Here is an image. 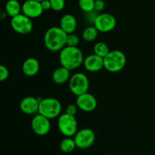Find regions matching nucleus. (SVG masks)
<instances>
[{
    "mask_svg": "<svg viewBox=\"0 0 155 155\" xmlns=\"http://www.w3.org/2000/svg\"><path fill=\"white\" fill-rule=\"evenodd\" d=\"M104 2L103 0H95V10L99 12L104 8Z\"/></svg>",
    "mask_w": 155,
    "mask_h": 155,
    "instance_id": "nucleus-28",
    "label": "nucleus"
},
{
    "mask_svg": "<svg viewBox=\"0 0 155 155\" xmlns=\"http://www.w3.org/2000/svg\"><path fill=\"white\" fill-rule=\"evenodd\" d=\"M127 63L125 54L120 50H113L104 58V68L110 73L121 71Z\"/></svg>",
    "mask_w": 155,
    "mask_h": 155,
    "instance_id": "nucleus-3",
    "label": "nucleus"
},
{
    "mask_svg": "<svg viewBox=\"0 0 155 155\" xmlns=\"http://www.w3.org/2000/svg\"><path fill=\"white\" fill-rule=\"evenodd\" d=\"M77 147L75 141L71 137H66L61 142L59 148L60 150L64 153H71Z\"/></svg>",
    "mask_w": 155,
    "mask_h": 155,
    "instance_id": "nucleus-20",
    "label": "nucleus"
},
{
    "mask_svg": "<svg viewBox=\"0 0 155 155\" xmlns=\"http://www.w3.org/2000/svg\"><path fill=\"white\" fill-rule=\"evenodd\" d=\"M83 65L89 72H98L104 68V58L94 53L85 58Z\"/></svg>",
    "mask_w": 155,
    "mask_h": 155,
    "instance_id": "nucleus-14",
    "label": "nucleus"
},
{
    "mask_svg": "<svg viewBox=\"0 0 155 155\" xmlns=\"http://www.w3.org/2000/svg\"><path fill=\"white\" fill-rule=\"evenodd\" d=\"M39 71V62L35 58H28L24 61L22 65V71L27 77L35 76Z\"/></svg>",
    "mask_w": 155,
    "mask_h": 155,
    "instance_id": "nucleus-16",
    "label": "nucleus"
},
{
    "mask_svg": "<svg viewBox=\"0 0 155 155\" xmlns=\"http://www.w3.org/2000/svg\"><path fill=\"white\" fill-rule=\"evenodd\" d=\"M11 27L19 34H27L33 30V22L31 18L23 13L12 18Z\"/></svg>",
    "mask_w": 155,
    "mask_h": 155,
    "instance_id": "nucleus-7",
    "label": "nucleus"
},
{
    "mask_svg": "<svg viewBox=\"0 0 155 155\" xmlns=\"http://www.w3.org/2000/svg\"><path fill=\"white\" fill-rule=\"evenodd\" d=\"M98 30H97L95 26H89L86 28L84 29L82 33V37L83 40L87 42H93L96 39L97 36L98 35Z\"/></svg>",
    "mask_w": 155,
    "mask_h": 155,
    "instance_id": "nucleus-19",
    "label": "nucleus"
},
{
    "mask_svg": "<svg viewBox=\"0 0 155 155\" xmlns=\"http://www.w3.org/2000/svg\"><path fill=\"white\" fill-rule=\"evenodd\" d=\"M89 87V79L83 73H76L70 78L69 89L71 92L77 96L87 92Z\"/></svg>",
    "mask_w": 155,
    "mask_h": 155,
    "instance_id": "nucleus-6",
    "label": "nucleus"
},
{
    "mask_svg": "<svg viewBox=\"0 0 155 155\" xmlns=\"http://www.w3.org/2000/svg\"><path fill=\"white\" fill-rule=\"evenodd\" d=\"M95 135L93 130L89 128H84L78 130L74 135V141L77 148L86 149L92 145L95 142Z\"/></svg>",
    "mask_w": 155,
    "mask_h": 155,
    "instance_id": "nucleus-8",
    "label": "nucleus"
},
{
    "mask_svg": "<svg viewBox=\"0 0 155 155\" xmlns=\"http://www.w3.org/2000/svg\"><path fill=\"white\" fill-rule=\"evenodd\" d=\"M93 51L95 54L103 58L110 52V49H109L108 45L103 42H96V43L95 44V45H94Z\"/></svg>",
    "mask_w": 155,
    "mask_h": 155,
    "instance_id": "nucleus-21",
    "label": "nucleus"
},
{
    "mask_svg": "<svg viewBox=\"0 0 155 155\" xmlns=\"http://www.w3.org/2000/svg\"><path fill=\"white\" fill-rule=\"evenodd\" d=\"M76 104L83 111L91 112L96 108L97 100L93 95L87 92L77 96Z\"/></svg>",
    "mask_w": 155,
    "mask_h": 155,
    "instance_id": "nucleus-11",
    "label": "nucleus"
},
{
    "mask_svg": "<svg viewBox=\"0 0 155 155\" xmlns=\"http://www.w3.org/2000/svg\"><path fill=\"white\" fill-rule=\"evenodd\" d=\"M77 109H78V107H77V104H69L66 108V113H68V114L75 116L76 114L77 113Z\"/></svg>",
    "mask_w": 155,
    "mask_h": 155,
    "instance_id": "nucleus-26",
    "label": "nucleus"
},
{
    "mask_svg": "<svg viewBox=\"0 0 155 155\" xmlns=\"http://www.w3.org/2000/svg\"><path fill=\"white\" fill-rule=\"evenodd\" d=\"M79 43H80V38L78 37L77 35L74 34V33L68 34L66 45H68V46H77Z\"/></svg>",
    "mask_w": 155,
    "mask_h": 155,
    "instance_id": "nucleus-23",
    "label": "nucleus"
},
{
    "mask_svg": "<svg viewBox=\"0 0 155 155\" xmlns=\"http://www.w3.org/2000/svg\"><path fill=\"white\" fill-rule=\"evenodd\" d=\"M5 11L8 16L13 18L22 12V5L18 0H8L5 4Z\"/></svg>",
    "mask_w": 155,
    "mask_h": 155,
    "instance_id": "nucleus-18",
    "label": "nucleus"
},
{
    "mask_svg": "<svg viewBox=\"0 0 155 155\" xmlns=\"http://www.w3.org/2000/svg\"><path fill=\"white\" fill-rule=\"evenodd\" d=\"M86 14V19H87V21H89V22H92V23H94V21H95V18H96V17L98 16V12H96L95 10H93L92 11V12H87Z\"/></svg>",
    "mask_w": 155,
    "mask_h": 155,
    "instance_id": "nucleus-27",
    "label": "nucleus"
},
{
    "mask_svg": "<svg viewBox=\"0 0 155 155\" xmlns=\"http://www.w3.org/2000/svg\"><path fill=\"white\" fill-rule=\"evenodd\" d=\"M58 128L60 133L66 137H72L78 131V123L75 116L64 113L58 119Z\"/></svg>",
    "mask_w": 155,
    "mask_h": 155,
    "instance_id": "nucleus-5",
    "label": "nucleus"
},
{
    "mask_svg": "<svg viewBox=\"0 0 155 155\" xmlns=\"http://www.w3.org/2000/svg\"><path fill=\"white\" fill-rule=\"evenodd\" d=\"M68 34L60 27H51L44 35L45 48L51 51H59L66 46Z\"/></svg>",
    "mask_w": 155,
    "mask_h": 155,
    "instance_id": "nucleus-2",
    "label": "nucleus"
},
{
    "mask_svg": "<svg viewBox=\"0 0 155 155\" xmlns=\"http://www.w3.org/2000/svg\"><path fill=\"white\" fill-rule=\"evenodd\" d=\"M93 25L101 33H107L115 28L117 25L116 18L108 13L98 14L93 23Z\"/></svg>",
    "mask_w": 155,
    "mask_h": 155,
    "instance_id": "nucleus-9",
    "label": "nucleus"
},
{
    "mask_svg": "<svg viewBox=\"0 0 155 155\" xmlns=\"http://www.w3.org/2000/svg\"><path fill=\"white\" fill-rule=\"evenodd\" d=\"M61 110V104L57 98L48 97V98H41L39 101L38 113L48 119H54L60 116Z\"/></svg>",
    "mask_w": 155,
    "mask_h": 155,
    "instance_id": "nucleus-4",
    "label": "nucleus"
},
{
    "mask_svg": "<svg viewBox=\"0 0 155 155\" xmlns=\"http://www.w3.org/2000/svg\"><path fill=\"white\" fill-rule=\"evenodd\" d=\"M59 61L61 66L71 71L81 66L84 61V57L82 51L77 46L66 45L60 51Z\"/></svg>",
    "mask_w": 155,
    "mask_h": 155,
    "instance_id": "nucleus-1",
    "label": "nucleus"
},
{
    "mask_svg": "<svg viewBox=\"0 0 155 155\" xmlns=\"http://www.w3.org/2000/svg\"><path fill=\"white\" fill-rule=\"evenodd\" d=\"M9 76L8 69L4 65L0 66V81H5L8 79Z\"/></svg>",
    "mask_w": 155,
    "mask_h": 155,
    "instance_id": "nucleus-25",
    "label": "nucleus"
},
{
    "mask_svg": "<svg viewBox=\"0 0 155 155\" xmlns=\"http://www.w3.org/2000/svg\"><path fill=\"white\" fill-rule=\"evenodd\" d=\"M77 21L75 17L71 14L63 15L60 21V27L67 33H73L77 29Z\"/></svg>",
    "mask_w": 155,
    "mask_h": 155,
    "instance_id": "nucleus-15",
    "label": "nucleus"
},
{
    "mask_svg": "<svg viewBox=\"0 0 155 155\" xmlns=\"http://www.w3.org/2000/svg\"><path fill=\"white\" fill-rule=\"evenodd\" d=\"M31 128L33 133L38 136H45L51 130L50 119L38 113L31 120Z\"/></svg>",
    "mask_w": 155,
    "mask_h": 155,
    "instance_id": "nucleus-10",
    "label": "nucleus"
},
{
    "mask_svg": "<svg viewBox=\"0 0 155 155\" xmlns=\"http://www.w3.org/2000/svg\"><path fill=\"white\" fill-rule=\"evenodd\" d=\"M52 80L57 84H64L71 78V74L70 70L66 68L65 67L61 66L56 68L52 73L51 75Z\"/></svg>",
    "mask_w": 155,
    "mask_h": 155,
    "instance_id": "nucleus-17",
    "label": "nucleus"
},
{
    "mask_svg": "<svg viewBox=\"0 0 155 155\" xmlns=\"http://www.w3.org/2000/svg\"><path fill=\"white\" fill-rule=\"evenodd\" d=\"M36 1H39V2H42V1H43V0H36Z\"/></svg>",
    "mask_w": 155,
    "mask_h": 155,
    "instance_id": "nucleus-30",
    "label": "nucleus"
},
{
    "mask_svg": "<svg viewBox=\"0 0 155 155\" xmlns=\"http://www.w3.org/2000/svg\"><path fill=\"white\" fill-rule=\"evenodd\" d=\"M41 99L33 96L24 97L20 102V108L21 111L27 115L34 114L39 110V101Z\"/></svg>",
    "mask_w": 155,
    "mask_h": 155,
    "instance_id": "nucleus-13",
    "label": "nucleus"
},
{
    "mask_svg": "<svg viewBox=\"0 0 155 155\" xmlns=\"http://www.w3.org/2000/svg\"><path fill=\"white\" fill-rule=\"evenodd\" d=\"M80 8L85 13L95 10V0H79Z\"/></svg>",
    "mask_w": 155,
    "mask_h": 155,
    "instance_id": "nucleus-22",
    "label": "nucleus"
},
{
    "mask_svg": "<svg viewBox=\"0 0 155 155\" xmlns=\"http://www.w3.org/2000/svg\"><path fill=\"white\" fill-rule=\"evenodd\" d=\"M51 9L54 12L63 10L65 6V0H50Z\"/></svg>",
    "mask_w": 155,
    "mask_h": 155,
    "instance_id": "nucleus-24",
    "label": "nucleus"
},
{
    "mask_svg": "<svg viewBox=\"0 0 155 155\" xmlns=\"http://www.w3.org/2000/svg\"><path fill=\"white\" fill-rule=\"evenodd\" d=\"M43 12L41 2L36 0H26L22 4V13L31 19L39 18Z\"/></svg>",
    "mask_w": 155,
    "mask_h": 155,
    "instance_id": "nucleus-12",
    "label": "nucleus"
},
{
    "mask_svg": "<svg viewBox=\"0 0 155 155\" xmlns=\"http://www.w3.org/2000/svg\"><path fill=\"white\" fill-rule=\"evenodd\" d=\"M41 5H42V7L44 11H47V10H49V9H51L50 0H43V1L41 2Z\"/></svg>",
    "mask_w": 155,
    "mask_h": 155,
    "instance_id": "nucleus-29",
    "label": "nucleus"
}]
</instances>
